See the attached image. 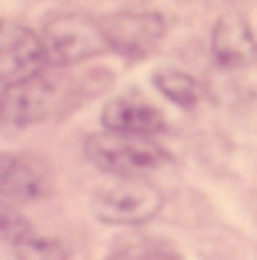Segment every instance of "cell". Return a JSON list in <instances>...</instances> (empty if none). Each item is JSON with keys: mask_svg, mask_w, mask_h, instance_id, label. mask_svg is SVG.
<instances>
[{"mask_svg": "<svg viewBox=\"0 0 257 260\" xmlns=\"http://www.w3.org/2000/svg\"><path fill=\"white\" fill-rule=\"evenodd\" d=\"M90 207L102 224L135 228V224H147L150 218L158 215V209L165 207V194L141 174H128V177H114L111 182L99 185L93 191Z\"/></svg>", "mask_w": 257, "mask_h": 260, "instance_id": "1", "label": "cell"}, {"mask_svg": "<svg viewBox=\"0 0 257 260\" xmlns=\"http://www.w3.org/2000/svg\"><path fill=\"white\" fill-rule=\"evenodd\" d=\"M87 158L111 177H128V174H147L158 168L168 158V153L147 135L105 129L87 141Z\"/></svg>", "mask_w": 257, "mask_h": 260, "instance_id": "2", "label": "cell"}, {"mask_svg": "<svg viewBox=\"0 0 257 260\" xmlns=\"http://www.w3.org/2000/svg\"><path fill=\"white\" fill-rule=\"evenodd\" d=\"M42 42L54 66H75L108 48L105 27L84 15H57L42 30Z\"/></svg>", "mask_w": 257, "mask_h": 260, "instance_id": "3", "label": "cell"}, {"mask_svg": "<svg viewBox=\"0 0 257 260\" xmlns=\"http://www.w3.org/2000/svg\"><path fill=\"white\" fill-rule=\"evenodd\" d=\"M54 105H57V84H54V78H45V72L15 81V84H3V90H0V123L24 129V126L48 120Z\"/></svg>", "mask_w": 257, "mask_h": 260, "instance_id": "4", "label": "cell"}, {"mask_svg": "<svg viewBox=\"0 0 257 260\" xmlns=\"http://www.w3.org/2000/svg\"><path fill=\"white\" fill-rule=\"evenodd\" d=\"M108 48L128 60H141L153 51L165 36V18L158 12H117L102 21Z\"/></svg>", "mask_w": 257, "mask_h": 260, "instance_id": "5", "label": "cell"}, {"mask_svg": "<svg viewBox=\"0 0 257 260\" xmlns=\"http://www.w3.org/2000/svg\"><path fill=\"white\" fill-rule=\"evenodd\" d=\"M51 194V168L30 153H0V198L36 204Z\"/></svg>", "mask_w": 257, "mask_h": 260, "instance_id": "6", "label": "cell"}, {"mask_svg": "<svg viewBox=\"0 0 257 260\" xmlns=\"http://www.w3.org/2000/svg\"><path fill=\"white\" fill-rule=\"evenodd\" d=\"M48 63L51 60H48L42 36L33 30H15L9 39L0 42V87L33 78L45 72Z\"/></svg>", "mask_w": 257, "mask_h": 260, "instance_id": "7", "label": "cell"}, {"mask_svg": "<svg viewBox=\"0 0 257 260\" xmlns=\"http://www.w3.org/2000/svg\"><path fill=\"white\" fill-rule=\"evenodd\" d=\"M212 57L224 69H245L257 63V39L242 15H224L212 30Z\"/></svg>", "mask_w": 257, "mask_h": 260, "instance_id": "8", "label": "cell"}, {"mask_svg": "<svg viewBox=\"0 0 257 260\" xmlns=\"http://www.w3.org/2000/svg\"><path fill=\"white\" fill-rule=\"evenodd\" d=\"M102 126L111 132H126V135H147L155 138L168 129V120L162 111H155L150 102L141 99H114L105 105L102 111Z\"/></svg>", "mask_w": 257, "mask_h": 260, "instance_id": "9", "label": "cell"}, {"mask_svg": "<svg viewBox=\"0 0 257 260\" xmlns=\"http://www.w3.org/2000/svg\"><path fill=\"white\" fill-rule=\"evenodd\" d=\"M153 84L155 90L168 99V102L180 105V108H195L201 99V87L198 81L191 78L188 72L174 69V66H165V69H155L153 72Z\"/></svg>", "mask_w": 257, "mask_h": 260, "instance_id": "10", "label": "cell"}, {"mask_svg": "<svg viewBox=\"0 0 257 260\" xmlns=\"http://www.w3.org/2000/svg\"><path fill=\"white\" fill-rule=\"evenodd\" d=\"M12 245H15V257L18 260H69L66 248L57 239H42V236L27 234L24 239H18Z\"/></svg>", "mask_w": 257, "mask_h": 260, "instance_id": "11", "label": "cell"}, {"mask_svg": "<svg viewBox=\"0 0 257 260\" xmlns=\"http://www.w3.org/2000/svg\"><path fill=\"white\" fill-rule=\"evenodd\" d=\"M30 234V221L18 212V204L0 198V239H9V242H18Z\"/></svg>", "mask_w": 257, "mask_h": 260, "instance_id": "12", "label": "cell"}]
</instances>
